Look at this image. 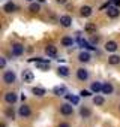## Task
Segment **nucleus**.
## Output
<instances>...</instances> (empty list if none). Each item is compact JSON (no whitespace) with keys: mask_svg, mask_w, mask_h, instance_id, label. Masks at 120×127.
Returning <instances> with one entry per match:
<instances>
[{"mask_svg":"<svg viewBox=\"0 0 120 127\" xmlns=\"http://www.w3.org/2000/svg\"><path fill=\"white\" fill-rule=\"evenodd\" d=\"M71 102H72V105H78V102H80V99H78L77 96H74V97L71 99Z\"/></svg>","mask_w":120,"mask_h":127,"instance_id":"obj_31","label":"nucleus"},{"mask_svg":"<svg viewBox=\"0 0 120 127\" xmlns=\"http://www.w3.org/2000/svg\"><path fill=\"white\" fill-rule=\"evenodd\" d=\"M111 6H120V0H110L108 2Z\"/></svg>","mask_w":120,"mask_h":127,"instance_id":"obj_30","label":"nucleus"},{"mask_svg":"<svg viewBox=\"0 0 120 127\" xmlns=\"http://www.w3.org/2000/svg\"><path fill=\"white\" fill-rule=\"evenodd\" d=\"M29 11H30L32 14H38V12L41 11V5H39V3H32V5L29 6Z\"/></svg>","mask_w":120,"mask_h":127,"instance_id":"obj_20","label":"nucleus"},{"mask_svg":"<svg viewBox=\"0 0 120 127\" xmlns=\"http://www.w3.org/2000/svg\"><path fill=\"white\" fill-rule=\"evenodd\" d=\"M56 2H57V3H66L68 0H56Z\"/></svg>","mask_w":120,"mask_h":127,"instance_id":"obj_36","label":"nucleus"},{"mask_svg":"<svg viewBox=\"0 0 120 127\" xmlns=\"http://www.w3.org/2000/svg\"><path fill=\"white\" fill-rule=\"evenodd\" d=\"M24 52V45L21 43H14L12 45V54L14 55H21Z\"/></svg>","mask_w":120,"mask_h":127,"instance_id":"obj_7","label":"nucleus"},{"mask_svg":"<svg viewBox=\"0 0 120 127\" xmlns=\"http://www.w3.org/2000/svg\"><path fill=\"white\" fill-rule=\"evenodd\" d=\"M32 91H33V94L38 96V97H44V96H45V90H44L42 87H35Z\"/></svg>","mask_w":120,"mask_h":127,"instance_id":"obj_18","label":"nucleus"},{"mask_svg":"<svg viewBox=\"0 0 120 127\" xmlns=\"http://www.w3.org/2000/svg\"><path fill=\"white\" fill-rule=\"evenodd\" d=\"M107 12H108V17H110V18H117V17L120 15L119 8H117V6H111V5L108 6V11H107Z\"/></svg>","mask_w":120,"mask_h":127,"instance_id":"obj_4","label":"nucleus"},{"mask_svg":"<svg viewBox=\"0 0 120 127\" xmlns=\"http://www.w3.org/2000/svg\"><path fill=\"white\" fill-rule=\"evenodd\" d=\"M57 70H59V75H62V76H69V69H68L66 66H60Z\"/></svg>","mask_w":120,"mask_h":127,"instance_id":"obj_24","label":"nucleus"},{"mask_svg":"<svg viewBox=\"0 0 120 127\" xmlns=\"http://www.w3.org/2000/svg\"><path fill=\"white\" fill-rule=\"evenodd\" d=\"M98 40H99V39H98L96 36H93V37H92V45H95V43H98Z\"/></svg>","mask_w":120,"mask_h":127,"instance_id":"obj_33","label":"nucleus"},{"mask_svg":"<svg viewBox=\"0 0 120 127\" xmlns=\"http://www.w3.org/2000/svg\"><path fill=\"white\" fill-rule=\"evenodd\" d=\"M27 2H33V0H27Z\"/></svg>","mask_w":120,"mask_h":127,"instance_id":"obj_37","label":"nucleus"},{"mask_svg":"<svg viewBox=\"0 0 120 127\" xmlns=\"http://www.w3.org/2000/svg\"><path fill=\"white\" fill-rule=\"evenodd\" d=\"M102 85H104V84H101V82H93L90 88H92V91H93V93H96V94H98L99 91H102Z\"/></svg>","mask_w":120,"mask_h":127,"instance_id":"obj_19","label":"nucleus"},{"mask_svg":"<svg viewBox=\"0 0 120 127\" xmlns=\"http://www.w3.org/2000/svg\"><path fill=\"white\" fill-rule=\"evenodd\" d=\"M80 114H81V117H84V118H89L92 112H90V109H89V108H81Z\"/></svg>","mask_w":120,"mask_h":127,"instance_id":"obj_26","label":"nucleus"},{"mask_svg":"<svg viewBox=\"0 0 120 127\" xmlns=\"http://www.w3.org/2000/svg\"><path fill=\"white\" fill-rule=\"evenodd\" d=\"M6 117H8V118H14V117H15V112H14L12 108H8V109H6Z\"/></svg>","mask_w":120,"mask_h":127,"instance_id":"obj_28","label":"nucleus"},{"mask_svg":"<svg viewBox=\"0 0 120 127\" xmlns=\"http://www.w3.org/2000/svg\"><path fill=\"white\" fill-rule=\"evenodd\" d=\"M105 49H107L108 52H114V51H117V43H116L114 40H110V42L105 43Z\"/></svg>","mask_w":120,"mask_h":127,"instance_id":"obj_14","label":"nucleus"},{"mask_svg":"<svg viewBox=\"0 0 120 127\" xmlns=\"http://www.w3.org/2000/svg\"><path fill=\"white\" fill-rule=\"evenodd\" d=\"M17 99H18V97H17V94H15V93H11V91H9V93H6V94H5V100H6L9 105L15 103V102H17Z\"/></svg>","mask_w":120,"mask_h":127,"instance_id":"obj_11","label":"nucleus"},{"mask_svg":"<svg viewBox=\"0 0 120 127\" xmlns=\"http://www.w3.org/2000/svg\"><path fill=\"white\" fill-rule=\"evenodd\" d=\"M108 63H110V64H113V66H116V64H119V63H120V57L119 55H111L108 58Z\"/></svg>","mask_w":120,"mask_h":127,"instance_id":"obj_23","label":"nucleus"},{"mask_svg":"<svg viewBox=\"0 0 120 127\" xmlns=\"http://www.w3.org/2000/svg\"><path fill=\"white\" fill-rule=\"evenodd\" d=\"M45 52H47L48 57H57V48H56L54 45H47Z\"/></svg>","mask_w":120,"mask_h":127,"instance_id":"obj_8","label":"nucleus"},{"mask_svg":"<svg viewBox=\"0 0 120 127\" xmlns=\"http://www.w3.org/2000/svg\"><path fill=\"white\" fill-rule=\"evenodd\" d=\"M6 66V60L5 58H0V67H5Z\"/></svg>","mask_w":120,"mask_h":127,"instance_id":"obj_32","label":"nucleus"},{"mask_svg":"<svg viewBox=\"0 0 120 127\" xmlns=\"http://www.w3.org/2000/svg\"><path fill=\"white\" fill-rule=\"evenodd\" d=\"M92 12H93V9H92L90 6H83V8H81V11H80V14H81L83 17H90V15H92Z\"/></svg>","mask_w":120,"mask_h":127,"instance_id":"obj_16","label":"nucleus"},{"mask_svg":"<svg viewBox=\"0 0 120 127\" xmlns=\"http://www.w3.org/2000/svg\"><path fill=\"white\" fill-rule=\"evenodd\" d=\"M15 79H17V76H15V73H14L12 70H6V72H5V75H3L5 84H14Z\"/></svg>","mask_w":120,"mask_h":127,"instance_id":"obj_1","label":"nucleus"},{"mask_svg":"<svg viewBox=\"0 0 120 127\" xmlns=\"http://www.w3.org/2000/svg\"><path fill=\"white\" fill-rule=\"evenodd\" d=\"M59 127H71V126H69L68 123H60V124H59Z\"/></svg>","mask_w":120,"mask_h":127,"instance_id":"obj_34","label":"nucleus"},{"mask_svg":"<svg viewBox=\"0 0 120 127\" xmlns=\"http://www.w3.org/2000/svg\"><path fill=\"white\" fill-rule=\"evenodd\" d=\"M77 76H78L80 81H86V79L89 78V72H87L86 69H78V70H77Z\"/></svg>","mask_w":120,"mask_h":127,"instance_id":"obj_12","label":"nucleus"},{"mask_svg":"<svg viewBox=\"0 0 120 127\" xmlns=\"http://www.w3.org/2000/svg\"><path fill=\"white\" fill-rule=\"evenodd\" d=\"M60 112H62L63 115H71L74 112V106L69 105V103H65V105L60 106Z\"/></svg>","mask_w":120,"mask_h":127,"instance_id":"obj_3","label":"nucleus"},{"mask_svg":"<svg viewBox=\"0 0 120 127\" xmlns=\"http://www.w3.org/2000/svg\"><path fill=\"white\" fill-rule=\"evenodd\" d=\"M80 96L81 97H90V91L89 90H81L80 91Z\"/></svg>","mask_w":120,"mask_h":127,"instance_id":"obj_29","label":"nucleus"},{"mask_svg":"<svg viewBox=\"0 0 120 127\" xmlns=\"http://www.w3.org/2000/svg\"><path fill=\"white\" fill-rule=\"evenodd\" d=\"M33 79H35L33 72L29 70V69H26V70L23 72V81H24V82H33Z\"/></svg>","mask_w":120,"mask_h":127,"instance_id":"obj_5","label":"nucleus"},{"mask_svg":"<svg viewBox=\"0 0 120 127\" xmlns=\"http://www.w3.org/2000/svg\"><path fill=\"white\" fill-rule=\"evenodd\" d=\"M60 24H62L63 27H69L72 24V18L69 15H62L60 17Z\"/></svg>","mask_w":120,"mask_h":127,"instance_id":"obj_10","label":"nucleus"},{"mask_svg":"<svg viewBox=\"0 0 120 127\" xmlns=\"http://www.w3.org/2000/svg\"><path fill=\"white\" fill-rule=\"evenodd\" d=\"M77 40H78V43H80V46H83V48H86V49H90V51H93L95 49V46L92 45V43H89L86 39H83L80 34H78V37H77Z\"/></svg>","mask_w":120,"mask_h":127,"instance_id":"obj_2","label":"nucleus"},{"mask_svg":"<svg viewBox=\"0 0 120 127\" xmlns=\"http://www.w3.org/2000/svg\"><path fill=\"white\" fill-rule=\"evenodd\" d=\"M3 9H5V12H8V14H12V12H15L17 6H15L12 2H9V3H6V5L3 6Z\"/></svg>","mask_w":120,"mask_h":127,"instance_id":"obj_15","label":"nucleus"},{"mask_svg":"<svg viewBox=\"0 0 120 127\" xmlns=\"http://www.w3.org/2000/svg\"><path fill=\"white\" fill-rule=\"evenodd\" d=\"M102 93H104V94H111V93H113V85L108 84V82L104 84V85H102Z\"/></svg>","mask_w":120,"mask_h":127,"instance_id":"obj_22","label":"nucleus"},{"mask_svg":"<svg viewBox=\"0 0 120 127\" xmlns=\"http://www.w3.org/2000/svg\"><path fill=\"white\" fill-rule=\"evenodd\" d=\"M62 43H63V46H72V45H74V39L69 37V36H65V37L62 39Z\"/></svg>","mask_w":120,"mask_h":127,"instance_id":"obj_21","label":"nucleus"},{"mask_svg":"<svg viewBox=\"0 0 120 127\" xmlns=\"http://www.w3.org/2000/svg\"><path fill=\"white\" fill-rule=\"evenodd\" d=\"M86 32H89V33H93V32H96V24H93V23H89V24L86 26Z\"/></svg>","mask_w":120,"mask_h":127,"instance_id":"obj_27","label":"nucleus"},{"mask_svg":"<svg viewBox=\"0 0 120 127\" xmlns=\"http://www.w3.org/2000/svg\"><path fill=\"white\" fill-rule=\"evenodd\" d=\"M65 97H66V99H68V100H71V99H72V97H74V96H72V94H68V93H66V94H65Z\"/></svg>","mask_w":120,"mask_h":127,"instance_id":"obj_35","label":"nucleus"},{"mask_svg":"<svg viewBox=\"0 0 120 127\" xmlns=\"http://www.w3.org/2000/svg\"><path fill=\"white\" fill-rule=\"evenodd\" d=\"M18 114H20L23 118H27V117H30V108H29L27 105H23V106H20Z\"/></svg>","mask_w":120,"mask_h":127,"instance_id":"obj_9","label":"nucleus"},{"mask_svg":"<svg viewBox=\"0 0 120 127\" xmlns=\"http://www.w3.org/2000/svg\"><path fill=\"white\" fill-rule=\"evenodd\" d=\"M54 94L56 96H65L66 94V87L65 85H59V87H54Z\"/></svg>","mask_w":120,"mask_h":127,"instance_id":"obj_13","label":"nucleus"},{"mask_svg":"<svg viewBox=\"0 0 120 127\" xmlns=\"http://www.w3.org/2000/svg\"><path fill=\"white\" fill-rule=\"evenodd\" d=\"M78 60H80V61H83V63H87V61L90 60V54H89L87 51H83V52H80Z\"/></svg>","mask_w":120,"mask_h":127,"instance_id":"obj_17","label":"nucleus"},{"mask_svg":"<svg viewBox=\"0 0 120 127\" xmlns=\"http://www.w3.org/2000/svg\"><path fill=\"white\" fill-rule=\"evenodd\" d=\"M36 67L39 70H47L50 67V60L45 58V60H41V61H36Z\"/></svg>","mask_w":120,"mask_h":127,"instance_id":"obj_6","label":"nucleus"},{"mask_svg":"<svg viewBox=\"0 0 120 127\" xmlns=\"http://www.w3.org/2000/svg\"><path fill=\"white\" fill-rule=\"evenodd\" d=\"M104 97L102 96H96V97H93V103L96 105V106H101V105H104Z\"/></svg>","mask_w":120,"mask_h":127,"instance_id":"obj_25","label":"nucleus"}]
</instances>
